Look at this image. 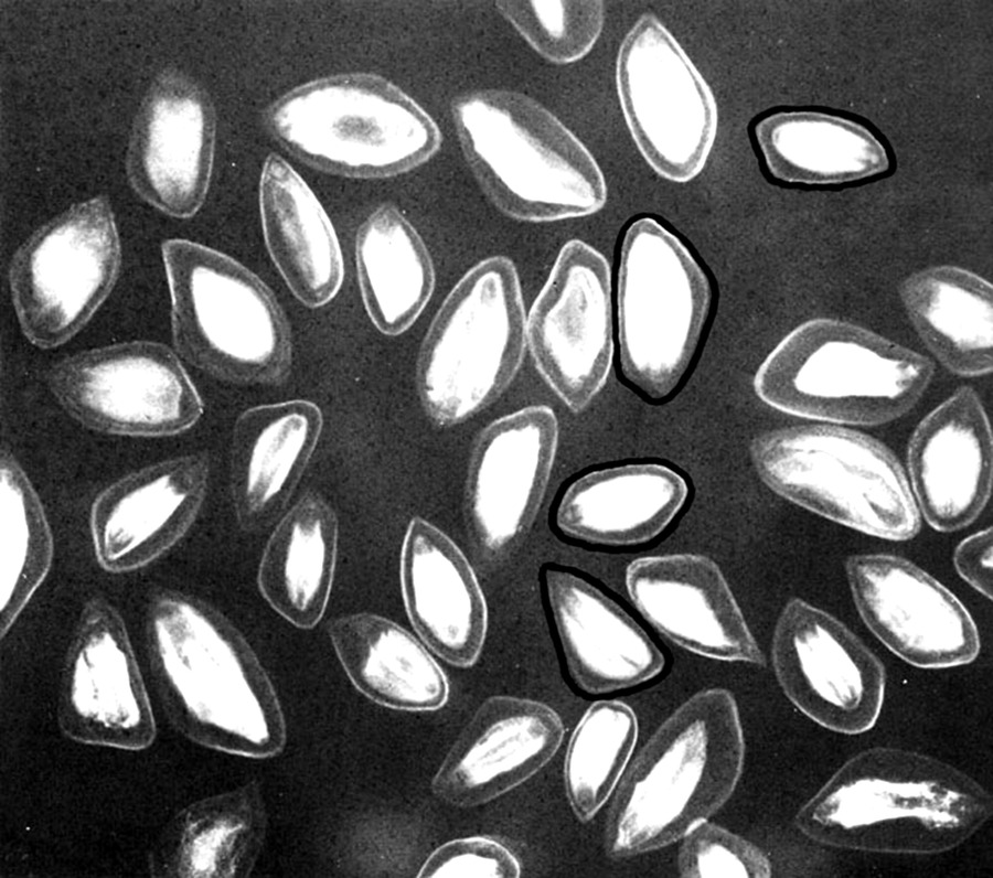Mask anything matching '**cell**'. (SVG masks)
<instances>
[{
    "instance_id": "obj_1",
    "label": "cell",
    "mask_w": 993,
    "mask_h": 878,
    "mask_svg": "<svg viewBox=\"0 0 993 878\" xmlns=\"http://www.w3.org/2000/svg\"><path fill=\"white\" fill-rule=\"evenodd\" d=\"M145 634L164 715L181 736L212 750L263 759L286 743L275 687L238 629L192 595L161 588L148 601Z\"/></svg>"
},
{
    "instance_id": "obj_2",
    "label": "cell",
    "mask_w": 993,
    "mask_h": 878,
    "mask_svg": "<svg viewBox=\"0 0 993 878\" xmlns=\"http://www.w3.org/2000/svg\"><path fill=\"white\" fill-rule=\"evenodd\" d=\"M992 811L989 791L960 769L916 751L874 747L845 761L794 824L830 847L936 855L964 843Z\"/></svg>"
},
{
    "instance_id": "obj_3",
    "label": "cell",
    "mask_w": 993,
    "mask_h": 878,
    "mask_svg": "<svg viewBox=\"0 0 993 878\" xmlns=\"http://www.w3.org/2000/svg\"><path fill=\"white\" fill-rule=\"evenodd\" d=\"M745 742L733 695L702 690L675 709L626 772L608 815L605 850L624 859L682 839L732 796Z\"/></svg>"
},
{
    "instance_id": "obj_4",
    "label": "cell",
    "mask_w": 993,
    "mask_h": 878,
    "mask_svg": "<svg viewBox=\"0 0 993 878\" xmlns=\"http://www.w3.org/2000/svg\"><path fill=\"white\" fill-rule=\"evenodd\" d=\"M452 122L478 184L506 216L532 223L587 216L606 203L596 160L530 96L485 88L458 96Z\"/></svg>"
},
{
    "instance_id": "obj_5",
    "label": "cell",
    "mask_w": 993,
    "mask_h": 878,
    "mask_svg": "<svg viewBox=\"0 0 993 878\" xmlns=\"http://www.w3.org/2000/svg\"><path fill=\"white\" fill-rule=\"evenodd\" d=\"M935 371L928 356L869 329L816 318L772 349L752 385L760 400L793 416L877 426L910 411Z\"/></svg>"
},
{
    "instance_id": "obj_6",
    "label": "cell",
    "mask_w": 993,
    "mask_h": 878,
    "mask_svg": "<svg viewBox=\"0 0 993 878\" xmlns=\"http://www.w3.org/2000/svg\"><path fill=\"white\" fill-rule=\"evenodd\" d=\"M276 141L327 173L383 179L410 171L439 149L433 118L375 74L349 73L300 85L267 110Z\"/></svg>"
},
{
    "instance_id": "obj_7",
    "label": "cell",
    "mask_w": 993,
    "mask_h": 878,
    "mask_svg": "<svg viewBox=\"0 0 993 878\" xmlns=\"http://www.w3.org/2000/svg\"><path fill=\"white\" fill-rule=\"evenodd\" d=\"M714 306L711 279L688 247L652 217L623 233L617 277L623 379L651 404L671 399L695 363Z\"/></svg>"
},
{
    "instance_id": "obj_8",
    "label": "cell",
    "mask_w": 993,
    "mask_h": 878,
    "mask_svg": "<svg viewBox=\"0 0 993 878\" xmlns=\"http://www.w3.org/2000/svg\"><path fill=\"white\" fill-rule=\"evenodd\" d=\"M173 342L194 367L235 384H275L291 365L286 317L270 289L215 249L180 238L161 245Z\"/></svg>"
},
{
    "instance_id": "obj_9",
    "label": "cell",
    "mask_w": 993,
    "mask_h": 878,
    "mask_svg": "<svg viewBox=\"0 0 993 878\" xmlns=\"http://www.w3.org/2000/svg\"><path fill=\"white\" fill-rule=\"evenodd\" d=\"M526 317L512 260L485 258L447 295L423 340L416 386L439 426L463 422L491 405L517 373Z\"/></svg>"
},
{
    "instance_id": "obj_10",
    "label": "cell",
    "mask_w": 993,
    "mask_h": 878,
    "mask_svg": "<svg viewBox=\"0 0 993 878\" xmlns=\"http://www.w3.org/2000/svg\"><path fill=\"white\" fill-rule=\"evenodd\" d=\"M750 456L768 488L823 517L891 540L919 529L899 461L865 433L825 422L784 427L755 438Z\"/></svg>"
},
{
    "instance_id": "obj_11",
    "label": "cell",
    "mask_w": 993,
    "mask_h": 878,
    "mask_svg": "<svg viewBox=\"0 0 993 878\" xmlns=\"http://www.w3.org/2000/svg\"><path fill=\"white\" fill-rule=\"evenodd\" d=\"M120 264L106 194L77 202L35 229L9 268L14 311L28 341L52 349L73 338L110 293Z\"/></svg>"
},
{
    "instance_id": "obj_12",
    "label": "cell",
    "mask_w": 993,
    "mask_h": 878,
    "mask_svg": "<svg viewBox=\"0 0 993 878\" xmlns=\"http://www.w3.org/2000/svg\"><path fill=\"white\" fill-rule=\"evenodd\" d=\"M616 85L629 131L643 159L677 183L695 178L715 141L713 93L674 36L643 14L621 42Z\"/></svg>"
},
{
    "instance_id": "obj_13",
    "label": "cell",
    "mask_w": 993,
    "mask_h": 878,
    "mask_svg": "<svg viewBox=\"0 0 993 878\" xmlns=\"http://www.w3.org/2000/svg\"><path fill=\"white\" fill-rule=\"evenodd\" d=\"M47 385L84 427L109 435L164 437L194 426L202 400L164 344L130 341L92 349L54 364Z\"/></svg>"
},
{
    "instance_id": "obj_14",
    "label": "cell",
    "mask_w": 993,
    "mask_h": 878,
    "mask_svg": "<svg viewBox=\"0 0 993 878\" xmlns=\"http://www.w3.org/2000/svg\"><path fill=\"white\" fill-rule=\"evenodd\" d=\"M610 268L579 239L559 250L526 317V344L542 377L574 413L604 387L613 357Z\"/></svg>"
},
{
    "instance_id": "obj_15",
    "label": "cell",
    "mask_w": 993,
    "mask_h": 878,
    "mask_svg": "<svg viewBox=\"0 0 993 878\" xmlns=\"http://www.w3.org/2000/svg\"><path fill=\"white\" fill-rule=\"evenodd\" d=\"M56 720L70 740L126 751L148 749L157 726L125 621L104 597L79 612L61 672Z\"/></svg>"
},
{
    "instance_id": "obj_16",
    "label": "cell",
    "mask_w": 993,
    "mask_h": 878,
    "mask_svg": "<svg viewBox=\"0 0 993 878\" xmlns=\"http://www.w3.org/2000/svg\"><path fill=\"white\" fill-rule=\"evenodd\" d=\"M772 664L786 696L820 726L857 735L875 725L884 702V666L828 612L790 600L775 628Z\"/></svg>"
},
{
    "instance_id": "obj_17",
    "label": "cell",
    "mask_w": 993,
    "mask_h": 878,
    "mask_svg": "<svg viewBox=\"0 0 993 878\" xmlns=\"http://www.w3.org/2000/svg\"><path fill=\"white\" fill-rule=\"evenodd\" d=\"M216 118L207 92L181 71L160 72L135 116L126 152L132 190L174 218H190L207 194Z\"/></svg>"
},
{
    "instance_id": "obj_18",
    "label": "cell",
    "mask_w": 993,
    "mask_h": 878,
    "mask_svg": "<svg viewBox=\"0 0 993 878\" xmlns=\"http://www.w3.org/2000/svg\"><path fill=\"white\" fill-rule=\"evenodd\" d=\"M845 570L864 623L897 656L921 668L976 658L980 638L972 617L925 570L886 554L851 556Z\"/></svg>"
},
{
    "instance_id": "obj_19",
    "label": "cell",
    "mask_w": 993,
    "mask_h": 878,
    "mask_svg": "<svg viewBox=\"0 0 993 878\" xmlns=\"http://www.w3.org/2000/svg\"><path fill=\"white\" fill-rule=\"evenodd\" d=\"M557 441V418L545 405L502 416L478 436L467 477L466 515L474 539L488 553H504L530 528Z\"/></svg>"
},
{
    "instance_id": "obj_20",
    "label": "cell",
    "mask_w": 993,
    "mask_h": 878,
    "mask_svg": "<svg viewBox=\"0 0 993 878\" xmlns=\"http://www.w3.org/2000/svg\"><path fill=\"white\" fill-rule=\"evenodd\" d=\"M209 477L210 458L196 452L142 467L104 488L89 511L98 565L124 574L164 555L196 518Z\"/></svg>"
},
{
    "instance_id": "obj_21",
    "label": "cell",
    "mask_w": 993,
    "mask_h": 878,
    "mask_svg": "<svg viewBox=\"0 0 993 878\" xmlns=\"http://www.w3.org/2000/svg\"><path fill=\"white\" fill-rule=\"evenodd\" d=\"M564 726L549 706L492 696L461 730L436 772L431 790L451 805L471 807L520 785L556 753Z\"/></svg>"
},
{
    "instance_id": "obj_22",
    "label": "cell",
    "mask_w": 993,
    "mask_h": 878,
    "mask_svg": "<svg viewBox=\"0 0 993 878\" xmlns=\"http://www.w3.org/2000/svg\"><path fill=\"white\" fill-rule=\"evenodd\" d=\"M629 596L662 634L696 654L765 665L717 565L693 554L639 558L626 571Z\"/></svg>"
},
{
    "instance_id": "obj_23",
    "label": "cell",
    "mask_w": 993,
    "mask_h": 878,
    "mask_svg": "<svg viewBox=\"0 0 993 878\" xmlns=\"http://www.w3.org/2000/svg\"><path fill=\"white\" fill-rule=\"evenodd\" d=\"M914 499L937 531L972 523L992 488V431L979 394L969 386L928 413L907 451Z\"/></svg>"
},
{
    "instance_id": "obj_24",
    "label": "cell",
    "mask_w": 993,
    "mask_h": 878,
    "mask_svg": "<svg viewBox=\"0 0 993 878\" xmlns=\"http://www.w3.org/2000/svg\"><path fill=\"white\" fill-rule=\"evenodd\" d=\"M546 604L573 679L605 694L659 675L665 658L644 630L609 596L575 572L547 567Z\"/></svg>"
},
{
    "instance_id": "obj_25",
    "label": "cell",
    "mask_w": 993,
    "mask_h": 878,
    "mask_svg": "<svg viewBox=\"0 0 993 878\" xmlns=\"http://www.w3.org/2000/svg\"><path fill=\"white\" fill-rule=\"evenodd\" d=\"M399 576L406 612L419 638L446 662L471 666L484 643L488 613L462 552L442 531L416 516L403 539Z\"/></svg>"
},
{
    "instance_id": "obj_26",
    "label": "cell",
    "mask_w": 993,
    "mask_h": 878,
    "mask_svg": "<svg viewBox=\"0 0 993 878\" xmlns=\"http://www.w3.org/2000/svg\"><path fill=\"white\" fill-rule=\"evenodd\" d=\"M320 408L295 399L248 408L235 421L229 482L238 527L265 529L279 517L319 440Z\"/></svg>"
},
{
    "instance_id": "obj_27",
    "label": "cell",
    "mask_w": 993,
    "mask_h": 878,
    "mask_svg": "<svg viewBox=\"0 0 993 878\" xmlns=\"http://www.w3.org/2000/svg\"><path fill=\"white\" fill-rule=\"evenodd\" d=\"M257 779L193 801L161 828L147 853L152 878H247L267 834Z\"/></svg>"
},
{
    "instance_id": "obj_28",
    "label": "cell",
    "mask_w": 993,
    "mask_h": 878,
    "mask_svg": "<svg viewBox=\"0 0 993 878\" xmlns=\"http://www.w3.org/2000/svg\"><path fill=\"white\" fill-rule=\"evenodd\" d=\"M685 479L659 463H629L588 472L572 482L554 524L566 537L591 545L630 546L661 534L684 506Z\"/></svg>"
},
{
    "instance_id": "obj_29",
    "label": "cell",
    "mask_w": 993,
    "mask_h": 878,
    "mask_svg": "<svg viewBox=\"0 0 993 878\" xmlns=\"http://www.w3.org/2000/svg\"><path fill=\"white\" fill-rule=\"evenodd\" d=\"M259 208L267 249L290 291L309 308L327 304L343 280L339 240L314 193L277 153L263 165Z\"/></svg>"
},
{
    "instance_id": "obj_30",
    "label": "cell",
    "mask_w": 993,
    "mask_h": 878,
    "mask_svg": "<svg viewBox=\"0 0 993 878\" xmlns=\"http://www.w3.org/2000/svg\"><path fill=\"white\" fill-rule=\"evenodd\" d=\"M898 293L914 330L944 368L963 377L992 372L989 280L958 266H932L908 275Z\"/></svg>"
},
{
    "instance_id": "obj_31",
    "label": "cell",
    "mask_w": 993,
    "mask_h": 878,
    "mask_svg": "<svg viewBox=\"0 0 993 878\" xmlns=\"http://www.w3.org/2000/svg\"><path fill=\"white\" fill-rule=\"evenodd\" d=\"M328 632L352 684L376 704L430 711L447 702L445 673L426 647L394 621L359 612L332 620Z\"/></svg>"
},
{
    "instance_id": "obj_32",
    "label": "cell",
    "mask_w": 993,
    "mask_h": 878,
    "mask_svg": "<svg viewBox=\"0 0 993 878\" xmlns=\"http://www.w3.org/2000/svg\"><path fill=\"white\" fill-rule=\"evenodd\" d=\"M339 523L317 492H306L269 537L257 574L259 591L292 625L313 628L330 597Z\"/></svg>"
},
{
    "instance_id": "obj_33",
    "label": "cell",
    "mask_w": 993,
    "mask_h": 878,
    "mask_svg": "<svg viewBox=\"0 0 993 878\" xmlns=\"http://www.w3.org/2000/svg\"><path fill=\"white\" fill-rule=\"evenodd\" d=\"M766 168L777 180L839 184L889 169L887 151L864 126L818 111H778L754 127Z\"/></svg>"
},
{
    "instance_id": "obj_34",
    "label": "cell",
    "mask_w": 993,
    "mask_h": 878,
    "mask_svg": "<svg viewBox=\"0 0 993 878\" xmlns=\"http://www.w3.org/2000/svg\"><path fill=\"white\" fill-rule=\"evenodd\" d=\"M355 261L372 323L388 336L405 332L433 295L435 269L421 237L396 206L380 205L360 225Z\"/></svg>"
},
{
    "instance_id": "obj_35",
    "label": "cell",
    "mask_w": 993,
    "mask_h": 878,
    "mask_svg": "<svg viewBox=\"0 0 993 878\" xmlns=\"http://www.w3.org/2000/svg\"><path fill=\"white\" fill-rule=\"evenodd\" d=\"M53 536L41 500L15 456L0 458V636L45 580Z\"/></svg>"
},
{
    "instance_id": "obj_36",
    "label": "cell",
    "mask_w": 993,
    "mask_h": 878,
    "mask_svg": "<svg viewBox=\"0 0 993 878\" xmlns=\"http://www.w3.org/2000/svg\"><path fill=\"white\" fill-rule=\"evenodd\" d=\"M638 737L634 711L619 700H598L577 724L565 756L564 784L574 815L589 822L610 796Z\"/></svg>"
},
{
    "instance_id": "obj_37",
    "label": "cell",
    "mask_w": 993,
    "mask_h": 878,
    "mask_svg": "<svg viewBox=\"0 0 993 878\" xmlns=\"http://www.w3.org/2000/svg\"><path fill=\"white\" fill-rule=\"evenodd\" d=\"M495 9L537 54L556 64L583 58L605 20L598 0H501Z\"/></svg>"
},
{
    "instance_id": "obj_38",
    "label": "cell",
    "mask_w": 993,
    "mask_h": 878,
    "mask_svg": "<svg viewBox=\"0 0 993 878\" xmlns=\"http://www.w3.org/2000/svg\"><path fill=\"white\" fill-rule=\"evenodd\" d=\"M677 866L684 878H768L767 856L747 839L708 821L683 838Z\"/></svg>"
},
{
    "instance_id": "obj_39",
    "label": "cell",
    "mask_w": 993,
    "mask_h": 878,
    "mask_svg": "<svg viewBox=\"0 0 993 878\" xmlns=\"http://www.w3.org/2000/svg\"><path fill=\"white\" fill-rule=\"evenodd\" d=\"M515 856L499 842L487 837H465L447 842L425 860L421 878H517Z\"/></svg>"
},
{
    "instance_id": "obj_40",
    "label": "cell",
    "mask_w": 993,
    "mask_h": 878,
    "mask_svg": "<svg viewBox=\"0 0 993 878\" xmlns=\"http://www.w3.org/2000/svg\"><path fill=\"white\" fill-rule=\"evenodd\" d=\"M959 575L981 595L992 597V528L963 539L954 552Z\"/></svg>"
}]
</instances>
